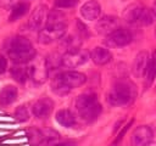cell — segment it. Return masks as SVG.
<instances>
[{
  "label": "cell",
  "mask_w": 156,
  "mask_h": 146,
  "mask_svg": "<svg viewBox=\"0 0 156 146\" xmlns=\"http://www.w3.org/2000/svg\"><path fill=\"white\" fill-rule=\"evenodd\" d=\"M7 54L15 63H28L37 56L30 40L22 35L13 36L9 40Z\"/></svg>",
  "instance_id": "obj_1"
},
{
  "label": "cell",
  "mask_w": 156,
  "mask_h": 146,
  "mask_svg": "<svg viewBox=\"0 0 156 146\" xmlns=\"http://www.w3.org/2000/svg\"><path fill=\"white\" fill-rule=\"evenodd\" d=\"M87 82L85 74L77 71H66L58 73L51 80V90L56 95H67L72 89L82 86Z\"/></svg>",
  "instance_id": "obj_2"
},
{
  "label": "cell",
  "mask_w": 156,
  "mask_h": 146,
  "mask_svg": "<svg viewBox=\"0 0 156 146\" xmlns=\"http://www.w3.org/2000/svg\"><path fill=\"white\" fill-rule=\"evenodd\" d=\"M136 88L129 80H118L107 94V101L112 106H127L134 101Z\"/></svg>",
  "instance_id": "obj_3"
},
{
  "label": "cell",
  "mask_w": 156,
  "mask_h": 146,
  "mask_svg": "<svg viewBox=\"0 0 156 146\" xmlns=\"http://www.w3.org/2000/svg\"><path fill=\"white\" fill-rule=\"evenodd\" d=\"M76 109L79 117L87 122L91 123L98 119L101 113V103L98 100V96L93 92H85L77 97L76 100Z\"/></svg>",
  "instance_id": "obj_4"
},
{
  "label": "cell",
  "mask_w": 156,
  "mask_h": 146,
  "mask_svg": "<svg viewBox=\"0 0 156 146\" xmlns=\"http://www.w3.org/2000/svg\"><path fill=\"white\" fill-rule=\"evenodd\" d=\"M28 67H29V78L35 84H43L46 82L50 72L46 64V58L35 56L30 61V64Z\"/></svg>",
  "instance_id": "obj_5"
},
{
  "label": "cell",
  "mask_w": 156,
  "mask_h": 146,
  "mask_svg": "<svg viewBox=\"0 0 156 146\" xmlns=\"http://www.w3.org/2000/svg\"><path fill=\"white\" fill-rule=\"evenodd\" d=\"M67 24H56V26H45L39 30L38 41L40 44L48 45L56 40H61L65 36Z\"/></svg>",
  "instance_id": "obj_6"
},
{
  "label": "cell",
  "mask_w": 156,
  "mask_h": 146,
  "mask_svg": "<svg viewBox=\"0 0 156 146\" xmlns=\"http://www.w3.org/2000/svg\"><path fill=\"white\" fill-rule=\"evenodd\" d=\"M90 55L83 50V49H77L72 51H67L62 55V66L67 68H77L82 64H84Z\"/></svg>",
  "instance_id": "obj_7"
},
{
  "label": "cell",
  "mask_w": 156,
  "mask_h": 146,
  "mask_svg": "<svg viewBox=\"0 0 156 146\" xmlns=\"http://www.w3.org/2000/svg\"><path fill=\"white\" fill-rule=\"evenodd\" d=\"M132 40H133V35H132L130 30L118 27L116 30H113L112 33H110L107 35L106 44L112 47H121V46L128 45Z\"/></svg>",
  "instance_id": "obj_8"
},
{
  "label": "cell",
  "mask_w": 156,
  "mask_h": 146,
  "mask_svg": "<svg viewBox=\"0 0 156 146\" xmlns=\"http://www.w3.org/2000/svg\"><path fill=\"white\" fill-rule=\"evenodd\" d=\"M48 15H49V12H48V7L45 5L37 6L33 10V12H32V15H30V17L28 19V27L32 30H40V29H43L44 24L48 21Z\"/></svg>",
  "instance_id": "obj_9"
},
{
  "label": "cell",
  "mask_w": 156,
  "mask_h": 146,
  "mask_svg": "<svg viewBox=\"0 0 156 146\" xmlns=\"http://www.w3.org/2000/svg\"><path fill=\"white\" fill-rule=\"evenodd\" d=\"M152 130L147 125H139L134 129L132 136H130V142L132 146H146L152 141Z\"/></svg>",
  "instance_id": "obj_10"
},
{
  "label": "cell",
  "mask_w": 156,
  "mask_h": 146,
  "mask_svg": "<svg viewBox=\"0 0 156 146\" xmlns=\"http://www.w3.org/2000/svg\"><path fill=\"white\" fill-rule=\"evenodd\" d=\"M52 108H54L52 100L49 97H41L34 102V105L32 107V113L34 114V117L43 119V118H46L50 116V113L52 112Z\"/></svg>",
  "instance_id": "obj_11"
},
{
  "label": "cell",
  "mask_w": 156,
  "mask_h": 146,
  "mask_svg": "<svg viewBox=\"0 0 156 146\" xmlns=\"http://www.w3.org/2000/svg\"><path fill=\"white\" fill-rule=\"evenodd\" d=\"M144 10H145V6L141 5L140 2L130 4L123 11V19L128 23H132V24H134V23L139 24L141 16L144 13Z\"/></svg>",
  "instance_id": "obj_12"
},
{
  "label": "cell",
  "mask_w": 156,
  "mask_h": 146,
  "mask_svg": "<svg viewBox=\"0 0 156 146\" xmlns=\"http://www.w3.org/2000/svg\"><path fill=\"white\" fill-rule=\"evenodd\" d=\"M95 28L99 34L108 35L118 28V18L115 16H104L98 21Z\"/></svg>",
  "instance_id": "obj_13"
},
{
  "label": "cell",
  "mask_w": 156,
  "mask_h": 146,
  "mask_svg": "<svg viewBox=\"0 0 156 146\" xmlns=\"http://www.w3.org/2000/svg\"><path fill=\"white\" fill-rule=\"evenodd\" d=\"M149 60H150V56H149V54L146 51H140L135 56L132 69H133V74L136 78L145 77V73H146V69H147V64H149Z\"/></svg>",
  "instance_id": "obj_14"
},
{
  "label": "cell",
  "mask_w": 156,
  "mask_h": 146,
  "mask_svg": "<svg viewBox=\"0 0 156 146\" xmlns=\"http://www.w3.org/2000/svg\"><path fill=\"white\" fill-rule=\"evenodd\" d=\"M100 13H101V6L98 1H94V0L85 2L80 7V15L83 16L84 19H88V21L98 19Z\"/></svg>",
  "instance_id": "obj_15"
},
{
  "label": "cell",
  "mask_w": 156,
  "mask_h": 146,
  "mask_svg": "<svg viewBox=\"0 0 156 146\" xmlns=\"http://www.w3.org/2000/svg\"><path fill=\"white\" fill-rule=\"evenodd\" d=\"M90 58L91 61L98 64V66H104L107 64L108 62H111L112 60V54L106 49V47H101V46H96L91 50L90 52Z\"/></svg>",
  "instance_id": "obj_16"
},
{
  "label": "cell",
  "mask_w": 156,
  "mask_h": 146,
  "mask_svg": "<svg viewBox=\"0 0 156 146\" xmlns=\"http://www.w3.org/2000/svg\"><path fill=\"white\" fill-rule=\"evenodd\" d=\"M24 64L26 63H16L10 69V73H11L12 78L17 83H24L29 78V67H27Z\"/></svg>",
  "instance_id": "obj_17"
},
{
  "label": "cell",
  "mask_w": 156,
  "mask_h": 146,
  "mask_svg": "<svg viewBox=\"0 0 156 146\" xmlns=\"http://www.w3.org/2000/svg\"><path fill=\"white\" fill-rule=\"evenodd\" d=\"M17 99V89L13 85H6L0 91V105L9 106Z\"/></svg>",
  "instance_id": "obj_18"
},
{
  "label": "cell",
  "mask_w": 156,
  "mask_h": 146,
  "mask_svg": "<svg viewBox=\"0 0 156 146\" xmlns=\"http://www.w3.org/2000/svg\"><path fill=\"white\" fill-rule=\"evenodd\" d=\"M55 118H56V122L60 125L65 127V128H72L76 124V117L69 109H65L63 108V109L57 111Z\"/></svg>",
  "instance_id": "obj_19"
},
{
  "label": "cell",
  "mask_w": 156,
  "mask_h": 146,
  "mask_svg": "<svg viewBox=\"0 0 156 146\" xmlns=\"http://www.w3.org/2000/svg\"><path fill=\"white\" fill-rule=\"evenodd\" d=\"M29 10V4L28 2H18L17 5H15L11 9V13L9 16V21L10 22H15L17 19H20L21 17H23Z\"/></svg>",
  "instance_id": "obj_20"
},
{
  "label": "cell",
  "mask_w": 156,
  "mask_h": 146,
  "mask_svg": "<svg viewBox=\"0 0 156 146\" xmlns=\"http://www.w3.org/2000/svg\"><path fill=\"white\" fill-rule=\"evenodd\" d=\"M61 47L65 49V51H72V50H77V49H80V40L79 38L77 36H73V35H68V36H63L61 39V43H60Z\"/></svg>",
  "instance_id": "obj_21"
},
{
  "label": "cell",
  "mask_w": 156,
  "mask_h": 146,
  "mask_svg": "<svg viewBox=\"0 0 156 146\" xmlns=\"http://www.w3.org/2000/svg\"><path fill=\"white\" fill-rule=\"evenodd\" d=\"M145 78L147 84L152 83L154 79L156 78V50L152 52L150 60H149V64H147V69L145 73Z\"/></svg>",
  "instance_id": "obj_22"
},
{
  "label": "cell",
  "mask_w": 156,
  "mask_h": 146,
  "mask_svg": "<svg viewBox=\"0 0 156 146\" xmlns=\"http://www.w3.org/2000/svg\"><path fill=\"white\" fill-rule=\"evenodd\" d=\"M56 24H66L65 16L58 10L49 12L48 21H46V26H56Z\"/></svg>",
  "instance_id": "obj_23"
},
{
  "label": "cell",
  "mask_w": 156,
  "mask_h": 146,
  "mask_svg": "<svg viewBox=\"0 0 156 146\" xmlns=\"http://www.w3.org/2000/svg\"><path fill=\"white\" fill-rule=\"evenodd\" d=\"M46 64L49 71L51 69H57L60 66H62V56L58 54H51L46 57Z\"/></svg>",
  "instance_id": "obj_24"
},
{
  "label": "cell",
  "mask_w": 156,
  "mask_h": 146,
  "mask_svg": "<svg viewBox=\"0 0 156 146\" xmlns=\"http://www.w3.org/2000/svg\"><path fill=\"white\" fill-rule=\"evenodd\" d=\"M15 118H16V120H18L21 123L28 120L29 119V111H28V108L24 105L17 107L16 111H15Z\"/></svg>",
  "instance_id": "obj_25"
},
{
  "label": "cell",
  "mask_w": 156,
  "mask_h": 146,
  "mask_svg": "<svg viewBox=\"0 0 156 146\" xmlns=\"http://www.w3.org/2000/svg\"><path fill=\"white\" fill-rule=\"evenodd\" d=\"M78 0H55V6L58 9H69L76 6Z\"/></svg>",
  "instance_id": "obj_26"
},
{
  "label": "cell",
  "mask_w": 156,
  "mask_h": 146,
  "mask_svg": "<svg viewBox=\"0 0 156 146\" xmlns=\"http://www.w3.org/2000/svg\"><path fill=\"white\" fill-rule=\"evenodd\" d=\"M18 2L20 0H0V6L2 9H12Z\"/></svg>",
  "instance_id": "obj_27"
},
{
  "label": "cell",
  "mask_w": 156,
  "mask_h": 146,
  "mask_svg": "<svg viewBox=\"0 0 156 146\" xmlns=\"http://www.w3.org/2000/svg\"><path fill=\"white\" fill-rule=\"evenodd\" d=\"M7 68V60L5 58V56L0 55V74H2Z\"/></svg>",
  "instance_id": "obj_28"
},
{
  "label": "cell",
  "mask_w": 156,
  "mask_h": 146,
  "mask_svg": "<svg viewBox=\"0 0 156 146\" xmlns=\"http://www.w3.org/2000/svg\"><path fill=\"white\" fill-rule=\"evenodd\" d=\"M55 146H76V144L73 141H65V142H60V144H56Z\"/></svg>",
  "instance_id": "obj_29"
},
{
  "label": "cell",
  "mask_w": 156,
  "mask_h": 146,
  "mask_svg": "<svg viewBox=\"0 0 156 146\" xmlns=\"http://www.w3.org/2000/svg\"><path fill=\"white\" fill-rule=\"evenodd\" d=\"M152 11H154V13H155V16H156V0H155V2H154V5H152V9H151Z\"/></svg>",
  "instance_id": "obj_30"
},
{
  "label": "cell",
  "mask_w": 156,
  "mask_h": 146,
  "mask_svg": "<svg viewBox=\"0 0 156 146\" xmlns=\"http://www.w3.org/2000/svg\"><path fill=\"white\" fill-rule=\"evenodd\" d=\"M146 146H156V142H152V141H151V142H150L149 145H146Z\"/></svg>",
  "instance_id": "obj_31"
}]
</instances>
